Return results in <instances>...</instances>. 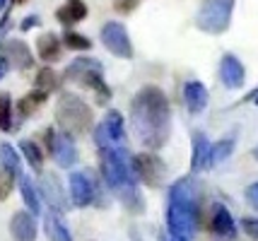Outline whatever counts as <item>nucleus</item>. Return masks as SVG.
<instances>
[{
  "label": "nucleus",
  "mask_w": 258,
  "mask_h": 241,
  "mask_svg": "<svg viewBox=\"0 0 258 241\" xmlns=\"http://www.w3.org/2000/svg\"><path fill=\"white\" fill-rule=\"evenodd\" d=\"M131 121L143 147H164L171 133V109L167 94L157 85H145L131 102Z\"/></svg>",
  "instance_id": "1"
},
{
  "label": "nucleus",
  "mask_w": 258,
  "mask_h": 241,
  "mask_svg": "<svg viewBox=\"0 0 258 241\" xmlns=\"http://www.w3.org/2000/svg\"><path fill=\"white\" fill-rule=\"evenodd\" d=\"M99 167H101V179L109 186L121 203H123L131 212L140 215L143 212V198L138 193V179L131 167V152L125 145H101L99 147Z\"/></svg>",
  "instance_id": "2"
},
{
  "label": "nucleus",
  "mask_w": 258,
  "mask_h": 241,
  "mask_svg": "<svg viewBox=\"0 0 258 241\" xmlns=\"http://www.w3.org/2000/svg\"><path fill=\"white\" fill-rule=\"evenodd\" d=\"M167 227L169 234L181 241H191L198 227V200H196V186L193 181L179 179L169 186L167 193Z\"/></svg>",
  "instance_id": "3"
},
{
  "label": "nucleus",
  "mask_w": 258,
  "mask_h": 241,
  "mask_svg": "<svg viewBox=\"0 0 258 241\" xmlns=\"http://www.w3.org/2000/svg\"><path fill=\"white\" fill-rule=\"evenodd\" d=\"M56 123L70 138L87 135L92 126H94V116H92L90 104L85 99H80L78 94H60L56 104Z\"/></svg>",
  "instance_id": "4"
},
{
  "label": "nucleus",
  "mask_w": 258,
  "mask_h": 241,
  "mask_svg": "<svg viewBox=\"0 0 258 241\" xmlns=\"http://www.w3.org/2000/svg\"><path fill=\"white\" fill-rule=\"evenodd\" d=\"M63 77L68 82H75L80 87H85V90H92L97 94L99 104H106L111 99V87L104 82V68L94 58H75L66 68Z\"/></svg>",
  "instance_id": "5"
},
{
  "label": "nucleus",
  "mask_w": 258,
  "mask_h": 241,
  "mask_svg": "<svg viewBox=\"0 0 258 241\" xmlns=\"http://www.w3.org/2000/svg\"><path fill=\"white\" fill-rule=\"evenodd\" d=\"M234 0H203L196 15V27L205 34H225L232 24Z\"/></svg>",
  "instance_id": "6"
},
{
  "label": "nucleus",
  "mask_w": 258,
  "mask_h": 241,
  "mask_svg": "<svg viewBox=\"0 0 258 241\" xmlns=\"http://www.w3.org/2000/svg\"><path fill=\"white\" fill-rule=\"evenodd\" d=\"M131 167H133L135 179L150 188H159L164 181V174H167L164 162L157 154H147V152L145 154H131Z\"/></svg>",
  "instance_id": "7"
},
{
  "label": "nucleus",
  "mask_w": 258,
  "mask_h": 241,
  "mask_svg": "<svg viewBox=\"0 0 258 241\" xmlns=\"http://www.w3.org/2000/svg\"><path fill=\"white\" fill-rule=\"evenodd\" d=\"M44 140H46L48 154H53V159H56L58 167L70 169V167L78 162V147H75V142H73V138H70L68 133H63V130L56 133L53 128H46Z\"/></svg>",
  "instance_id": "8"
},
{
  "label": "nucleus",
  "mask_w": 258,
  "mask_h": 241,
  "mask_svg": "<svg viewBox=\"0 0 258 241\" xmlns=\"http://www.w3.org/2000/svg\"><path fill=\"white\" fill-rule=\"evenodd\" d=\"M101 44L116 58H123V60H131V58H133L131 36H128V29H125L121 22H106L101 27Z\"/></svg>",
  "instance_id": "9"
},
{
  "label": "nucleus",
  "mask_w": 258,
  "mask_h": 241,
  "mask_svg": "<svg viewBox=\"0 0 258 241\" xmlns=\"http://www.w3.org/2000/svg\"><path fill=\"white\" fill-rule=\"evenodd\" d=\"M97 186L92 181L90 172L70 174V203L75 207H90L97 203Z\"/></svg>",
  "instance_id": "10"
},
{
  "label": "nucleus",
  "mask_w": 258,
  "mask_h": 241,
  "mask_svg": "<svg viewBox=\"0 0 258 241\" xmlns=\"http://www.w3.org/2000/svg\"><path fill=\"white\" fill-rule=\"evenodd\" d=\"M210 231L215 241H236L239 239V227L229 212V207L222 203L213 205V219H210Z\"/></svg>",
  "instance_id": "11"
},
{
  "label": "nucleus",
  "mask_w": 258,
  "mask_h": 241,
  "mask_svg": "<svg viewBox=\"0 0 258 241\" xmlns=\"http://www.w3.org/2000/svg\"><path fill=\"white\" fill-rule=\"evenodd\" d=\"M39 191H41V195L46 198V203H48V207L53 212L60 215V212L68 210V195L63 193V186H60V181L53 174L39 172Z\"/></svg>",
  "instance_id": "12"
},
{
  "label": "nucleus",
  "mask_w": 258,
  "mask_h": 241,
  "mask_svg": "<svg viewBox=\"0 0 258 241\" xmlns=\"http://www.w3.org/2000/svg\"><path fill=\"white\" fill-rule=\"evenodd\" d=\"M220 80L225 87L229 90H239L244 82H246V70L244 63L234 56V53H225L220 58Z\"/></svg>",
  "instance_id": "13"
},
{
  "label": "nucleus",
  "mask_w": 258,
  "mask_h": 241,
  "mask_svg": "<svg viewBox=\"0 0 258 241\" xmlns=\"http://www.w3.org/2000/svg\"><path fill=\"white\" fill-rule=\"evenodd\" d=\"M10 234L15 241H36V219L29 210H20L15 212L10 219Z\"/></svg>",
  "instance_id": "14"
},
{
  "label": "nucleus",
  "mask_w": 258,
  "mask_h": 241,
  "mask_svg": "<svg viewBox=\"0 0 258 241\" xmlns=\"http://www.w3.org/2000/svg\"><path fill=\"white\" fill-rule=\"evenodd\" d=\"M3 51H5V58H8L10 68H15V70H29L34 65L32 51H29V46H27L24 41H20V39H10V41H5Z\"/></svg>",
  "instance_id": "15"
},
{
  "label": "nucleus",
  "mask_w": 258,
  "mask_h": 241,
  "mask_svg": "<svg viewBox=\"0 0 258 241\" xmlns=\"http://www.w3.org/2000/svg\"><path fill=\"white\" fill-rule=\"evenodd\" d=\"M208 99H210V94H208V87L198 80H191L186 82V87H183V102H186V109H188V114H201L205 111V106H208Z\"/></svg>",
  "instance_id": "16"
},
{
  "label": "nucleus",
  "mask_w": 258,
  "mask_h": 241,
  "mask_svg": "<svg viewBox=\"0 0 258 241\" xmlns=\"http://www.w3.org/2000/svg\"><path fill=\"white\" fill-rule=\"evenodd\" d=\"M210 140L205 138V133H193L191 138V169H210Z\"/></svg>",
  "instance_id": "17"
},
{
  "label": "nucleus",
  "mask_w": 258,
  "mask_h": 241,
  "mask_svg": "<svg viewBox=\"0 0 258 241\" xmlns=\"http://www.w3.org/2000/svg\"><path fill=\"white\" fill-rule=\"evenodd\" d=\"M87 17V5L85 0H66L60 8L56 10V20L66 27H73V24L82 22Z\"/></svg>",
  "instance_id": "18"
},
{
  "label": "nucleus",
  "mask_w": 258,
  "mask_h": 241,
  "mask_svg": "<svg viewBox=\"0 0 258 241\" xmlns=\"http://www.w3.org/2000/svg\"><path fill=\"white\" fill-rule=\"evenodd\" d=\"M60 48H63V41L58 39L53 32H46L36 39V53L44 63H56L60 60Z\"/></svg>",
  "instance_id": "19"
},
{
  "label": "nucleus",
  "mask_w": 258,
  "mask_h": 241,
  "mask_svg": "<svg viewBox=\"0 0 258 241\" xmlns=\"http://www.w3.org/2000/svg\"><path fill=\"white\" fill-rule=\"evenodd\" d=\"M46 99H48V92H44V90H32L29 94H24L22 99L17 102V114H20V118L34 116L46 104Z\"/></svg>",
  "instance_id": "20"
},
{
  "label": "nucleus",
  "mask_w": 258,
  "mask_h": 241,
  "mask_svg": "<svg viewBox=\"0 0 258 241\" xmlns=\"http://www.w3.org/2000/svg\"><path fill=\"white\" fill-rule=\"evenodd\" d=\"M17 181H20V191H22L24 205H27V210L36 217V215L41 212V200H39V191H36V186L32 184V179H29L27 174H20V176H17Z\"/></svg>",
  "instance_id": "21"
},
{
  "label": "nucleus",
  "mask_w": 258,
  "mask_h": 241,
  "mask_svg": "<svg viewBox=\"0 0 258 241\" xmlns=\"http://www.w3.org/2000/svg\"><path fill=\"white\" fill-rule=\"evenodd\" d=\"M44 229H46V236L51 241H73V236H70V231H68V227L60 222V217H58V212H46L44 217Z\"/></svg>",
  "instance_id": "22"
},
{
  "label": "nucleus",
  "mask_w": 258,
  "mask_h": 241,
  "mask_svg": "<svg viewBox=\"0 0 258 241\" xmlns=\"http://www.w3.org/2000/svg\"><path fill=\"white\" fill-rule=\"evenodd\" d=\"M0 167L8 169L15 179L22 174V159H20L17 149L12 147L10 142H3V145H0Z\"/></svg>",
  "instance_id": "23"
},
{
  "label": "nucleus",
  "mask_w": 258,
  "mask_h": 241,
  "mask_svg": "<svg viewBox=\"0 0 258 241\" xmlns=\"http://www.w3.org/2000/svg\"><path fill=\"white\" fill-rule=\"evenodd\" d=\"M20 152L24 154V159L29 162V167H32L34 172H44V152L41 147L34 142V140H22L20 142Z\"/></svg>",
  "instance_id": "24"
},
{
  "label": "nucleus",
  "mask_w": 258,
  "mask_h": 241,
  "mask_svg": "<svg viewBox=\"0 0 258 241\" xmlns=\"http://www.w3.org/2000/svg\"><path fill=\"white\" fill-rule=\"evenodd\" d=\"M234 145H236V138L234 135H227V138L217 140L215 145H210V164H222L225 159H229V154L234 152Z\"/></svg>",
  "instance_id": "25"
},
{
  "label": "nucleus",
  "mask_w": 258,
  "mask_h": 241,
  "mask_svg": "<svg viewBox=\"0 0 258 241\" xmlns=\"http://www.w3.org/2000/svg\"><path fill=\"white\" fill-rule=\"evenodd\" d=\"M34 87L36 90H44V92H56L58 87H60V75L51 68H41L39 75H36V80H34Z\"/></svg>",
  "instance_id": "26"
},
{
  "label": "nucleus",
  "mask_w": 258,
  "mask_h": 241,
  "mask_svg": "<svg viewBox=\"0 0 258 241\" xmlns=\"http://www.w3.org/2000/svg\"><path fill=\"white\" fill-rule=\"evenodd\" d=\"M63 46L70 48V51H90V48H92V39H87V36L80 34V32L68 29L66 34H63Z\"/></svg>",
  "instance_id": "27"
},
{
  "label": "nucleus",
  "mask_w": 258,
  "mask_h": 241,
  "mask_svg": "<svg viewBox=\"0 0 258 241\" xmlns=\"http://www.w3.org/2000/svg\"><path fill=\"white\" fill-rule=\"evenodd\" d=\"M0 130H12V99L10 94H0Z\"/></svg>",
  "instance_id": "28"
},
{
  "label": "nucleus",
  "mask_w": 258,
  "mask_h": 241,
  "mask_svg": "<svg viewBox=\"0 0 258 241\" xmlns=\"http://www.w3.org/2000/svg\"><path fill=\"white\" fill-rule=\"evenodd\" d=\"M15 176H12L8 169L0 167V200H8V195L12 193V186H15Z\"/></svg>",
  "instance_id": "29"
},
{
  "label": "nucleus",
  "mask_w": 258,
  "mask_h": 241,
  "mask_svg": "<svg viewBox=\"0 0 258 241\" xmlns=\"http://www.w3.org/2000/svg\"><path fill=\"white\" fill-rule=\"evenodd\" d=\"M241 231L258 241V217H244L241 219Z\"/></svg>",
  "instance_id": "30"
},
{
  "label": "nucleus",
  "mask_w": 258,
  "mask_h": 241,
  "mask_svg": "<svg viewBox=\"0 0 258 241\" xmlns=\"http://www.w3.org/2000/svg\"><path fill=\"white\" fill-rule=\"evenodd\" d=\"M140 5V0H116V12H123V15H128V12H133L135 8Z\"/></svg>",
  "instance_id": "31"
},
{
  "label": "nucleus",
  "mask_w": 258,
  "mask_h": 241,
  "mask_svg": "<svg viewBox=\"0 0 258 241\" xmlns=\"http://www.w3.org/2000/svg\"><path fill=\"white\" fill-rule=\"evenodd\" d=\"M244 195H246L248 205H253L258 210V181H256V184H248L246 191H244Z\"/></svg>",
  "instance_id": "32"
},
{
  "label": "nucleus",
  "mask_w": 258,
  "mask_h": 241,
  "mask_svg": "<svg viewBox=\"0 0 258 241\" xmlns=\"http://www.w3.org/2000/svg\"><path fill=\"white\" fill-rule=\"evenodd\" d=\"M39 24H41V20H39L36 15H29V17H24V22L20 24V29H22V32H29V29L39 27Z\"/></svg>",
  "instance_id": "33"
},
{
  "label": "nucleus",
  "mask_w": 258,
  "mask_h": 241,
  "mask_svg": "<svg viewBox=\"0 0 258 241\" xmlns=\"http://www.w3.org/2000/svg\"><path fill=\"white\" fill-rule=\"evenodd\" d=\"M8 70H10V63H8V58L5 56H0V80L8 75Z\"/></svg>",
  "instance_id": "34"
},
{
  "label": "nucleus",
  "mask_w": 258,
  "mask_h": 241,
  "mask_svg": "<svg viewBox=\"0 0 258 241\" xmlns=\"http://www.w3.org/2000/svg\"><path fill=\"white\" fill-rule=\"evenodd\" d=\"M15 5H24V3H29V0H12Z\"/></svg>",
  "instance_id": "35"
},
{
  "label": "nucleus",
  "mask_w": 258,
  "mask_h": 241,
  "mask_svg": "<svg viewBox=\"0 0 258 241\" xmlns=\"http://www.w3.org/2000/svg\"><path fill=\"white\" fill-rule=\"evenodd\" d=\"M251 154H253V159H258V147H253V152H251Z\"/></svg>",
  "instance_id": "36"
},
{
  "label": "nucleus",
  "mask_w": 258,
  "mask_h": 241,
  "mask_svg": "<svg viewBox=\"0 0 258 241\" xmlns=\"http://www.w3.org/2000/svg\"><path fill=\"white\" fill-rule=\"evenodd\" d=\"M5 3H8V0H0V10H3V8H5Z\"/></svg>",
  "instance_id": "37"
},
{
  "label": "nucleus",
  "mask_w": 258,
  "mask_h": 241,
  "mask_svg": "<svg viewBox=\"0 0 258 241\" xmlns=\"http://www.w3.org/2000/svg\"><path fill=\"white\" fill-rule=\"evenodd\" d=\"M167 241H181V239H176V236H169V239Z\"/></svg>",
  "instance_id": "38"
},
{
  "label": "nucleus",
  "mask_w": 258,
  "mask_h": 241,
  "mask_svg": "<svg viewBox=\"0 0 258 241\" xmlns=\"http://www.w3.org/2000/svg\"><path fill=\"white\" fill-rule=\"evenodd\" d=\"M256 104H258V94H256Z\"/></svg>",
  "instance_id": "39"
}]
</instances>
